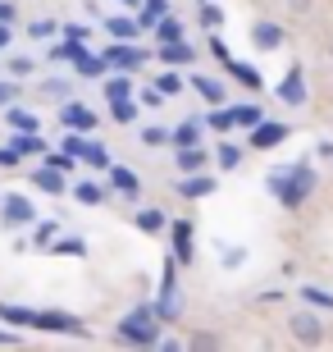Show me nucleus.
Returning <instances> with one entry per match:
<instances>
[{
	"label": "nucleus",
	"mask_w": 333,
	"mask_h": 352,
	"mask_svg": "<svg viewBox=\"0 0 333 352\" xmlns=\"http://www.w3.org/2000/svg\"><path fill=\"white\" fill-rule=\"evenodd\" d=\"M215 343H219L215 334H196V339H192V348H215Z\"/></svg>",
	"instance_id": "a19ab883"
},
{
	"label": "nucleus",
	"mask_w": 333,
	"mask_h": 352,
	"mask_svg": "<svg viewBox=\"0 0 333 352\" xmlns=\"http://www.w3.org/2000/svg\"><path fill=\"white\" fill-rule=\"evenodd\" d=\"M155 19H165V0H146V10H141V28H151Z\"/></svg>",
	"instance_id": "393cba45"
},
{
	"label": "nucleus",
	"mask_w": 333,
	"mask_h": 352,
	"mask_svg": "<svg viewBox=\"0 0 333 352\" xmlns=\"http://www.w3.org/2000/svg\"><path fill=\"white\" fill-rule=\"evenodd\" d=\"M124 5H137V0H124Z\"/></svg>",
	"instance_id": "de8ad7c7"
},
{
	"label": "nucleus",
	"mask_w": 333,
	"mask_h": 352,
	"mask_svg": "<svg viewBox=\"0 0 333 352\" xmlns=\"http://www.w3.org/2000/svg\"><path fill=\"white\" fill-rule=\"evenodd\" d=\"M141 60H146V55H141V51H133V46H115L105 65H115V69H133V65H141Z\"/></svg>",
	"instance_id": "9b49d317"
},
{
	"label": "nucleus",
	"mask_w": 333,
	"mask_h": 352,
	"mask_svg": "<svg viewBox=\"0 0 333 352\" xmlns=\"http://www.w3.org/2000/svg\"><path fill=\"white\" fill-rule=\"evenodd\" d=\"M10 124H14V129H23V133H32V129H37V119H32V115H23V110H10Z\"/></svg>",
	"instance_id": "cd10ccee"
},
{
	"label": "nucleus",
	"mask_w": 333,
	"mask_h": 352,
	"mask_svg": "<svg viewBox=\"0 0 333 352\" xmlns=\"http://www.w3.org/2000/svg\"><path fill=\"white\" fill-rule=\"evenodd\" d=\"M5 41H10V23H0V46H5Z\"/></svg>",
	"instance_id": "c03bdc74"
},
{
	"label": "nucleus",
	"mask_w": 333,
	"mask_h": 352,
	"mask_svg": "<svg viewBox=\"0 0 333 352\" xmlns=\"http://www.w3.org/2000/svg\"><path fill=\"white\" fill-rule=\"evenodd\" d=\"M65 124H69V129H82V133H87L91 124H96V115H91V110H82V105H65Z\"/></svg>",
	"instance_id": "ddd939ff"
},
{
	"label": "nucleus",
	"mask_w": 333,
	"mask_h": 352,
	"mask_svg": "<svg viewBox=\"0 0 333 352\" xmlns=\"http://www.w3.org/2000/svg\"><path fill=\"white\" fill-rule=\"evenodd\" d=\"M251 41H256L260 51H274V46H283V28H279V23H256Z\"/></svg>",
	"instance_id": "0eeeda50"
},
{
	"label": "nucleus",
	"mask_w": 333,
	"mask_h": 352,
	"mask_svg": "<svg viewBox=\"0 0 333 352\" xmlns=\"http://www.w3.org/2000/svg\"><path fill=\"white\" fill-rule=\"evenodd\" d=\"M65 151H69V156L78 160V156H82V151H87V142H78V138H69V142H65Z\"/></svg>",
	"instance_id": "e433bc0d"
},
{
	"label": "nucleus",
	"mask_w": 333,
	"mask_h": 352,
	"mask_svg": "<svg viewBox=\"0 0 333 352\" xmlns=\"http://www.w3.org/2000/svg\"><path fill=\"white\" fill-rule=\"evenodd\" d=\"M5 220L10 224H27L32 220V206H27L23 197H5Z\"/></svg>",
	"instance_id": "9d476101"
},
{
	"label": "nucleus",
	"mask_w": 333,
	"mask_h": 352,
	"mask_svg": "<svg viewBox=\"0 0 333 352\" xmlns=\"http://www.w3.org/2000/svg\"><path fill=\"white\" fill-rule=\"evenodd\" d=\"M160 311H151V307H137V311L119 325V339L124 343H141V348H151V343H160Z\"/></svg>",
	"instance_id": "f257e3e1"
},
{
	"label": "nucleus",
	"mask_w": 333,
	"mask_h": 352,
	"mask_svg": "<svg viewBox=\"0 0 333 352\" xmlns=\"http://www.w3.org/2000/svg\"><path fill=\"white\" fill-rule=\"evenodd\" d=\"M283 138H288V124H265V119H260L256 129H251V146H256V151H269V146H279Z\"/></svg>",
	"instance_id": "7ed1b4c3"
},
{
	"label": "nucleus",
	"mask_w": 333,
	"mask_h": 352,
	"mask_svg": "<svg viewBox=\"0 0 333 352\" xmlns=\"http://www.w3.org/2000/svg\"><path fill=\"white\" fill-rule=\"evenodd\" d=\"M137 28L141 23H133V19H110V28H105V32H110L115 41H128V37H137Z\"/></svg>",
	"instance_id": "dca6fc26"
},
{
	"label": "nucleus",
	"mask_w": 333,
	"mask_h": 352,
	"mask_svg": "<svg viewBox=\"0 0 333 352\" xmlns=\"http://www.w3.org/2000/svg\"><path fill=\"white\" fill-rule=\"evenodd\" d=\"M196 82V91H201V96H205V101H224V87H219V82H210V78H192Z\"/></svg>",
	"instance_id": "4be33fe9"
},
{
	"label": "nucleus",
	"mask_w": 333,
	"mask_h": 352,
	"mask_svg": "<svg viewBox=\"0 0 333 352\" xmlns=\"http://www.w3.org/2000/svg\"><path fill=\"white\" fill-rule=\"evenodd\" d=\"M137 229L141 234H160L165 229V210H137Z\"/></svg>",
	"instance_id": "2eb2a0df"
},
{
	"label": "nucleus",
	"mask_w": 333,
	"mask_h": 352,
	"mask_svg": "<svg viewBox=\"0 0 333 352\" xmlns=\"http://www.w3.org/2000/svg\"><path fill=\"white\" fill-rule=\"evenodd\" d=\"M0 343H10V334H0Z\"/></svg>",
	"instance_id": "49530a36"
},
{
	"label": "nucleus",
	"mask_w": 333,
	"mask_h": 352,
	"mask_svg": "<svg viewBox=\"0 0 333 352\" xmlns=\"http://www.w3.org/2000/svg\"><path fill=\"white\" fill-rule=\"evenodd\" d=\"M69 60H73V65H78V74H87V78H96V74L105 69V60H96V55H87V51H82V41H69Z\"/></svg>",
	"instance_id": "39448f33"
},
{
	"label": "nucleus",
	"mask_w": 333,
	"mask_h": 352,
	"mask_svg": "<svg viewBox=\"0 0 333 352\" xmlns=\"http://www.w3.org/2000/svg\"><path fill=\"white\" fill-rule=\"evenodd\" d=\"M78 201H101V188H91V183H78Z\"/></svg>",
	"instance_id": "2f4dec72"
},
{
	"label": "nucleus",
	"mask_w": 333,
	"mask_h": 352,
	"mask_svg": "<svg viewBox=\"0 0 333 352\" xmlns=\"http://www.w3.org/2000/svg\"><path fill=\"white\" fill-rule=\"evenodd\" d=\"M160 60H165V65H192V46H183V41H165Z\"/></svg>",
	"instance_id": "f8f14e48"
},
{
	"label": "nucleus",
	"mask_w": 333,
	"mask_h": 352,
	"mask_svg": "<svg viewBox=\"0 0 333 352\" xmlns=\"http://www.w3.org/2000/svg\"><path fill=\"white\" fill-rule=\"evenodd\" d=\"M301 293H306L315 307H333V298H329V293H320V288H301Z\"/></svg>",
	"instance_id": "72a5a7b5"
},
{
	"label": "nucleus",
	"mask_w": 333,
	"mask_h": 352,
	"mask_svg": "<svg viewBox=\"0 0 333 352\" xmlns=\"http://www.w3.org/2000/svg\"><path fill=\"white\" fill-rule=\"evenodd\" d=\"M210 129L229 133V129H233V110H215V115H210Z\"/></svg>",
	"instance_id": "c756f323"
},
{
	"label": "nucleus",
	"mask_w": 333,
	"mask_h": 352,
	"mask_svg": "<svg viewBox=\"0 0 333 352\" xmlns=\"http://www.w3.org/2000/svg\"><path fill=\"white\" fill-rule=\"evenodd\" d=\"M32 243H37V248H46V243H55V224H41V229H37V238H32Z\"/></svg>",
	"instance_id": "473e14b6"
},
{
	"label": "nucleus",
	"mask_w": 333,
	"mask_h": 352,
	"mask_svg": "<svg viewBox=\"0 0 333 352\" xmlns=\"http://www.w3.org/2000/svg\"><path fill=\"white\" fill-rule=\"evenodd\" d=\"M82 238H60V243H55V256H82Z\"/></svg>",
	"instance_id": "b1692460"
},
{
	"label": "nucleus",
	"mask_w": 333,
	"mask_h": 352,
	"mask_svg": "<svg viewBox=\"0 0 333 352\" xmlns=\"http://www.w3.org/2000/svg\"><path fill=\"white\" fill-rule=\"evenodd\" d=\"M110 183H115L119 192H137V174H133L128 165H115V170H110Z\"/></svg>",
	"instance_id": "4468645a"
},
{
	"label": "nucleus",
	"mask_w": 333,
	"mask_h": 352,
	"mask_svg": "<svg viewBox=\"0 0 333 352\" xmlns=\"http://www.w3.org/2000/svg\"><path fill=\"white\" fill-rule=\"evenodd\" d=\"M32 183H37L41 192H65V170H55V165H51V170H37Z\"/></svg>",
	"instance_id": "6e6552de"
},
{
	"label": "nucleus",
	"mask_w": 333,
	"mask_h": 352,
	"mask_svg": "<svg viewBox=\"0 0 333 352\" xmlns=\"http://www.w3.org/2000/svg\"><path fill=\"white\" fill-rule=\"evenodd\" d=\"M233 124H251V129H256L260 124V105H238V110H233Z\"/></svg>",
	"instance_id": "5701e85b"
},
{
	"label": "nucleus",
	"mask_w": 333,
	"mask_h": 352,
	"mask_svg": "<svg viewBox=\"0 0 333 352\" xmlns=\"http://www.w3.org/2000/svg\"><path fill=\"white\" fill-rule=\"evenodd\" d=\"M310 183H315L310 165H292V170H288V183L279 188V201H283L288 210H297V206H301V201L310 197Z\"/></svg>",
	"instance_id": "f03ea898"
},
{
	"label": "nucleus",
	"mask_w": 333,
	"mask_h": 352,
	"mask_svg": "<svg viewBox=\"0 0 333 352\" xmlns=\"http://www.w3.org/2000/svg\"><path fill=\"white\" fill-rule=\"evenodd\" d=\"M155 37H160V41H183V28H179V19H160V28H155Z\"/></svg>",
	"instance_id": "412c9836"
},
{
	"label": "nucleus",
	"mask_w": 333,
	"mask_h": 352,
	"mask_svg": "<svg viewBox=\"0 0 333 352\" xmlns=\"http://www.w3.org/2000/svg\"><path fill=\"white\" fill-rule=\"evenodd\" d=\"M292 334L301 343H324V329H320V320H315L310 311H297L292 316Z\"/></svg>",
	"instance_id": "20e7f679"
},
{
	"label": "nucleus",
	"mask_w": 333,
	"mask_h": 352,
	"mask_svg": "<svg viewBox=\"0 0 333 352\" xmlns=\"http://www.w3.org/2000/svg\"><path fill=\"white\" fill-rule=\"evenodd\" d=\"M14 160H19V151H14V146H10V151H0V165H14Z\"/></svg>",
	"instance_id": "79ce46f5"
},
{
	"label": "nucleus",
	"mask_w": 333,
	"mask_h": 352,
	"mask_svg": "<svg viewBox=\"0 0 333 352\" xmlns=\"http://www.w3.org/2000/svg\"><path fill=\"white\" fill-rule=\"evenodd\" d=\"M224 65L233 69V78H238V82H246V87H260V74H256L251 65H238V60H224Z\"/></svg>",
	"instance_id": "a211bd4d"
},
{
	"label": "nucleus",
	"mask_w": 333,
	"mask_h": 352,
	"mask_svg": "<svg viewBox=\"0 0 333 352\" xmlns=\"http://www.w3.org/2000/svg\"><path fill=\"white\" fill-rule=\"evenodd\" d=\"M105 96H110V101L128 96V78H110V82H105Z\"/></svg>",
	"instance_id": "c85d7f7f"
},
{
	"label": "nucleus",
	"mask_w": 333,
	"mask_h": 352,
	"mask_svg": "<svg viewBox=\"0 0 333 352\" xmlns=\"http://www.w3.org/2000/svg\"><path fill=\"white\" fill-rule=\"evenodd\" d=\"M51 32H55V23H51V19H37V23H32V37H51Z\"/></svg>",
	"instance_id": "f704fd0d"
},
{
	"label": "nucleus",
	"mask_w": 333,
	"mask_h": 352,
	"mask_svg": "<svg viewBox=\"0 0 333 352\" xmlns=\"http://www.w3.org/2000/svg\"><path fill=\"white\" fill-rule=\"evenodd\" d=\"M238 160H242V151H238V146H219V165H224V170H233Z\"/></svg>",
	"instance_id": "7c9ffc66"
},
{
	"label": "nucleus",
	"mask_w": 333,
	"mask_h": 352,
	"mask_svg": "<svg viewBox=\"0 0 333 352\" xmlns=\"http://www.w3.org/2000/svg\"><path fill=\"white\" fill-rule=\"evenodd\" d=\"M82 156H87L91 165H105V151H101V146H87V151H82Z\"/></svg>",
	"instance_id": "ea45409f"
},
{
	"label": "nucleus",
	"mask_w": 333,
	"mask_h": 352,
	"mask_svg": "<svg viewBox=\"0 0 333 352\" xmlns=\"http://www.w3.org/2000/svg\"><path fill=\"white\" fill-rule=\"evenodd\" d=\"M110 105H115V119H119V124H128V119L137 115V105H133L128 96H119V101H110Z\"/></svg>",
	"instance_id": "bb28decb"
},
{
	"label": "nucleus",
	"mask_w": 333,
	"mask_h": 352,
	"mask_svg": "<svg viewBox=\"0 0 333 352\" xmlns=\"http://www.w3.org/2000/svg\"><path fill=\"white\" fill-rule=\"evenodd\" d=\"M0 23H14V10H10V5H0Z\"/></svg>",
	"instance_id": "37998d69"
},
{
	"label": "nucleus",
	"mask_w": 333,
	"mask_h": 352,
	"mask_svg": "<svg viewBox=\"0 0 333 352\" xmlns=\"http://www.w3.org/2000/svg\"><path fill=\"white\" fill-rule=\"evenodd\" d=\"M10 96H14V91H10V87H5V82H0V101H10Z\"/></svg>",
	"instance_id": "a18cd8bd"
},
{
	"label": "nucleus",
	"mask_w": 333,
	"mask_h": 352,
	"mask_svg": "<svg viewBox=\"0 0 333 352\" xmlns=\"http://www.w3.org/2000/svg\"><path fill=\"white\" fill-rule=\"evenodd\" d=\"M10 69H14V74H19V78H27V74H32V60H14Z\"/></svg>",
	"instance_id": "58836bf2"
},
{
	"label": "nucleus",
	"mask_w": 333,
	"mask_h": 352,
	"mask_svg": "<svg viewBox=\"0 0 333 352\" xmlns=\"http://www.w3.org/2000/svg\"><path fill=\"white\" fill-rule=\"evenodd\" d=\"M179 192L183 197H205V192H215V179H183Z\"/></svg>",
	"instance_id": "f3484780"
},
{
	"label": "nucleus",
	"mask_w": 333,
	"mask_h": 352,
	"mask_svg": "<svg viewBox=\"0 0 333 352\" xmlns=\"http://www.w3.org/2000/svg\"><path fill=\"white\" fill-rule=\"evenodd\" d=\"M201 19H205V23H210V28H219V19H224V14H219L215 5H205V10H201Z\"/></svg>",
	"instance_id": "c9c22d12"
},
{
	"label": "nucleus",
	"mask_w": 333,
	"mask_h": 352,
	"mask_svg": "<svg viewBox=\"0 0 333 352\" xmlns=\"http://www.w3.org/2000/svg\"><path fill=\"white\" fill-rule=\"evenodd\" d=\"M196 138H201V124H196V119H187V124L174 133V142H179V146H196Z\"/></svg>",
	"instance_id": "aec40b11"
},
{
	"label": "nucleus",
	"mask_w": 333,
	"mask_h": 352,
	"mask_svg": "<svg viewBox=\"0 0 333 352\" xmlns=\"http://www.w3.org/2000/svg\"><path fill=\"white\" fill-rule=\"evenodd\" d=\"M141 142L155 146V142H165V133H160V129H146V133H141Z\"/></svg>",
	"instance_id": "4c0bfd02"
},
{
	"label": "nucleus",
	"mask_w": 333,
	"mask_h": 352,
	"mask_svg": "<svg viewBox=\"0 0 333 352\" xmlns=\"http://www.w3.org/2000/svg\"><path fill=\"white\" fill-rule=\"evenodd\" d=\"M201 165H205V156L196 151V146H183V151H179V170L183 174H187V170H201Z\"/></svg>",
	"instance_id": "6ab92c4d"
},
{
	"label": "nucleus",
	"mask_w": 333,
	"mask_h": 352,
	"mask_svg": "<svg viewBox=\"0 0 333 352\" xmlns=\"http://www.w3.org/2000/svg\"><path fill=\"white\" fill-rule=\"evenodd\" d=\"M14 151H46V142L37 133H23V138H14Z\"/></svg>",
	"instance_id": "a878e982"
},
{
	"label": "nucleus",
	"mask_w": 333,
	"mask_h": 352,
	"mask_svg": "<svg viewBox=\"0 0 333 352\" xmlns=\"http://www.w3.org/2000/svg\"><path fill=\"white\" fill-rule=\"evenodd\" d=\"M174 256L192 261V224H174Z\"/></svg>",
	"instance_id": "1a4fd4ad"
},
{
	"label": "nucleus",
	"mask_w": 333,
	"mask_h": 352,
	"mask_svg": "<svg viewBox=\"0 0 333 352\" xmlns=\"http://www.w3.org/2000/svg\"><path fill=\"white\" fill-rule=\"evenodd\" d=\"M279 96H283V101H288V105H301V101H306V82H301V69H292V74L283 78Z\"/></svg>",
	"instance_id": "423d86ee"
}]
</instances>
